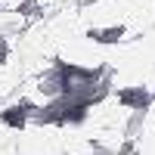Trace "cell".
<instances>
[{
	"mask_svg": "<svg viewBox=\"0 0 155 155\" xmlns=\"http://www.w3.org/2000/svg\"><path fill=\"white\" fill-rule=\"evenodd\" d=\"M34 112H37V102H31V99H19V102H12V106H3V112H0V124H3V130L22 134L25 127L31 124Z\"/></svg>",
	"mask_w": 155,
	"mask_h": 155,
	"instance_id": "cell-1",
	"label": "cell"
},
{
	"mask_svg": "<svg viewBox=\"0 0 155 155\" xmlns=\"http://www.w3.org/2000/svg\"><path fill=\"white\" fill-rule=\"evenodd\" d=\"M152 3H155V0H152Z\"/></svg>",
	"mask_w": 155,
	"mask_h": 155,
	"instance_id": "cell-8",
	"label": "cell"
},
{
	"mask_svg": "<svg viewBox=\"0 0 155 155\" xmlns=\"http://www.w3.org/2000/svg\"><path fill=\"white\" fill-rule=\"evenodd\" d=\"M146 115L149 112H130V118H124V140H137L140 130L146 124Z\"/></svg>",
	"mask_w": 155,
	"mask_h": 155,
	"instance_id": "cell-4",
	"label": "cell"
},
{
	"mask_svg": "<svg viewBox=\"0 0 155 155\" xmlns=\"http://www.w3.org/2000/svg\"><path fill=\"white\" fill-rule=\"evenodd\" d=\"M3 9H6V6H3V3H0V12H3Z\"/></svg>",
	"mask_w": 155,
	"mask_h": 155,
	"instance_id": "cell-5",
	"label": "cell"
},
{
	"mask_svg": "<svg viewBox=\"0 0 155 155\" xmlns=\"http://www.w3.org/2000/svg\"><path fill=\"white\" fill-rule=\"evenodd\" d=\"M0 3H3V0H0Z\"/></svg>",
	"mask_w": 155,
	"mask_h": 155,
	"instance_id": "cell-7",
	"label": "cell"
},
{
	"mask_svg": "<svg viewBox=\"0 0 155 155\" xmlns=\"http://www.w3.org/2000/svg\"><path fill=\"white\" fill-rule=\"evenodd\" d=\"M84 34H87V41H93L99 47H115V44L124 41L127 28H124L121 22H115V25H96V28H87Z\"/></svg>",
	"mask_w": 155,
	"mask_h": 155,
	"instance_id": "cell-3",
	"label": "cell"
},
{
	"mask_svg": "<svg viewBox=\"0 0 155 155\" xmlns=\"http://www.w3.org/2000/svg\"><path fill=\"white\" fill-rule=\"evenodd\" d=\"M152 99H155V90H152Z\"/></svg>",
	"mask_w": 155,
	"mask_h": 155,
	"instance_id": "cell-6",
	"label": "cell"
},
{
	"mask_svg": "<svg viewBox=\"0 0 155 155\" xmlns=\"http://www.w3.org/2000/svg\"><path fill=\"white\" fill-rule=\"evenodd\" d=\"M115 102H118L121 109L127 112H149L155 106V99H152V90L143 87V84H134V87H115Z\"/></svg>",
	"mask_w": 155,
	"mask_h": 155,
	"instance_id": "cell-2",
	"label": "cell"
}]
</instances>
